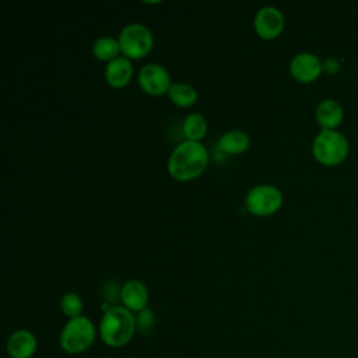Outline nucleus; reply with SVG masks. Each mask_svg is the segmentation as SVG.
I'll use <instances>...</instances> for the list:
<instances>
[{
    "mask_svg": "<svg viewBox=\"0 0 358 358\" xmlns=\"http://www.w3.org/2000/svg\"><path fill=\"white\" fill-rule=\"evenodd\" d=\"M207 164V148L201 143L185 140L172 151L168 159V172L179 182H189L200 176L206 171Z\"/></svg>",
    "mask_w": 358,
    "mask_h": 358,
    "instance_id": "obj_1",
    "label": "nucleus"
},
{
    "mask_svg": "<svg viewBox=\"0 0 358 358\" xmlns=\"http://www.w3.org/2000/svg\"><path fill=\"white\" fill-rule=\"evenodd\" d=\"M136 317L131 310L123 305H110L101 317L99 334L102 341L113 348L126 345L136 330Z\"/></svg>",
    "mask_w": 358,
    "mask_h": 358,
    "instance_id": "obj_2",
    "label": "nucleus"
},
{
    "mask_svg": "<svg viewBox=\"0 0 358 358\" xmlns=\"http://www.w3.org/2000/svg\"><path fill=\"white\" fill-rule=\"evenodd\" d=\"M312 154L322 165H337L348 154V141L340 131L322 129L312 143Z\"/></svg>",
    "mask_w": 358,
    "mask_h": 358,
    "instance_id": "obj_3",
    "label": "nucleus"
},
{
    "mask_svg": "<svg viewBox=\"0 0 358 358\" xmlns=\"http://www.w3.org/2000/svg\"><path fill=\"white\" fill-rule=\"evenodd\" d=\"M96 331L94 323L87 316L69 319L60 331V345L69 354H81L87 351L94 340Z\"/></svg>",
    "mask_w": 358,
    "mask_h": 358,
    "instance_id": "obj_4",
    "label": "nucleus"
},
{
    "mask_svg": "<svg viewBox=\"0 0 358 358\" xmlns=\"http://www.w3.org/2000/svg\"><path fill=\"white\" fill-rule=\"evenodd\" d=\"M120 52L127 59H141L150 53L154 36L148 27L140 22H130L119 34Z\"/></svg>",
    "mask_w": 358,
    "mask_h": 358,
    "instance_id": "obj_5",
    "label": "nucleus"
},
{
    "mask_svg": "<svg viewBox=\"0 0 358 358\" xmlns=\"http://www.w3.org/2000/svg\"><path fill=\"white\" fill-rule=\"evenodd\" d=\"M245 204L253 215H273L282 206V193L273 185H257L248 192Z\"/></svg>",
    "mask_w": 358,
    "mask_h": 358,
    "instance_id": "obj_6",
    "label": "nucleus"
},
{
    "mask_svg": "<svg viewBox=\"0 0 358 358\" xmlns=\"http://www.w3.org/2000/svg\"><path fill=\"white\" fill-rule=\"evenodd\" d=\"M140 88L152 96L164 95L171 88V76L168 70L158 63L145 64L137 76Z\"/></svg>",
    "mask_w": 358,
    "mask_h": 358,
    "instance_id": "obj_7",
    "label": "nucleus"
},
{
    "mask_svg": "<svg viewBox=\"0 0 358 358\" xmlns=\"http://www.w3.org/2000/svg\"><path fill=\"white\" fill-rule=\"evenodd\" d=\"M284 22V15L278 8L273 6H264L255 14L253 28L262 39L270 41L282 32Z\"/></svg>",
    "mask_w": 358,
    "mask_h": 358,
    "instance_id": "obj_8",
    "label": "nucleus"
},
{
    "mask_svg": "<svg viewBox=\"0 0 358 358\" xmlns=\"http://www.w3.org/2000/svg\"><path fill=\"white\" fill-rule=\"evenodd\" d=\"M322 71L323 63L313 53H298L289 62V74L299 83H312L319 78Z\"/></svg>",
    "mask_w": 358,
    "mask_h": 358,
    "instance_id": "obj_9",
    "label": "nucleus"
},
{
    "mask_svg": "<svg viewBox=\"0 0 358 358\" xmlns=\"http://www.w3.org/2000/svg\"><path fill=\"white\" fill-rule=\"evenodd\" d=\"M120 301L131 312H140L147 308L148 291L140 280H129L120 287Z\"/></svg>",
    "mask_w": 358,
    "mask_h": 358,
    "instance_id": "obj_10",
    "label": "nucleus"
},
{
    "mask_svg": "<svg viewBox=\"0 0 358 358\" xmlns=\"http://www.w3.org/2000/svg\"><path fill=\"white\" fill-rule=\"evenodd\" d=\"M36 347V337L25 329L14 331L7 340V352L11 358H31Z\"/></svg>",
    "mask_w": 358,
    "mask_h": 358,
    "instance_id": "obj_11",
    "label": "nucleus"
},
{
    "mask_svg": "<svg viewBox=\"0 0 358 358\" xmlns=\"http://www.w3.org/2000/svg\"><path fill=\"white\" fill-rule=\"evenodd\" d=\"M133 77V66L130 59L119 56L109 62L105 67V80L112 88L126 87Z\"/></svg>",
    "mask_w": 358,
    "mask_h": 358,
    "instance_id": "obj_12",
    "label": "nucleus"
},
{
    "mask_svg": "<svg viewBox=\"0 0 358 358\" xmlns=\"http://www.w3.org/2000/svg\"><path fill=\"white\" fill-rule=\"evenodd\" d=\"M315 117L317 123L322 126V129L334 130L344 117L343 106L334 101V99H324L322 101L315 112Z\"/></svg>",
    "mask_w": 358,
    "mask_h": 358,
    "instance_id": "obj_13",
    "label": "nucleus"
},
{
    "mask_svg": "<svg viewBox=\"0 0 358 358\" xmlns=\"http://www.w3.org/2000/svg\"><path fill=\"white\" fill-rule=\"evenodd\" d=\"M250 138L243 130H229L218 140V148L229 155H238L249 148Z\"/></svg>",
    "mask_w": 358,
    "mask_h": 358,
    "instance_id": "obj_14",
    "label": "nucleus"
},
{
    "mask_svg": "<svg viewBox=\"0 0 358 358\" xmlns=\"http://www.w3.org/2000/svg\"><path fill=\"white\" fill-rule=\"evenodd\" d=\"M182 131L186 140L197 141L206 136L207 133V120L200 113H189L182 122Z\"/></svg>",
    "mask_w": 358,
    "mask_h": 358,
    "instance_id": "obj_15",
    "label": "nucleus"
},
{
    "mask_svg": "<svg viewBox=\"0 0 358 358\" xmlns=\"http://www.w3.org/2000/svg\"><path fill=\"white\" fill-rule=\"evenodd\" d=\"M120 45L119 41L112 36H101L92 43V55L99 62H112L119 57Z\"/></svg>",
    "mask_w": 358,
    "mask_h": 358,
    "instance_id": "obj_16",
    "label": "nucleus"
},
{
    "mask_svg": "<svg viewBox=\"0 0 358 358\" xmlns=\"http://www.w3.org/2000/svg\"><path fill=\"white\" fill-rule=\"evenodd\" d=\"M169 99L179 108L193 106L197 101V91L186 83H175L168 91Z\"/></svg>",
    "mask_w": 358,
    "mask_h": 358,
    "instance_id": "obj_17",
    "label": "nucleus"
},
{
    "mask_svg": "<svg viewBox=\"0 0 358 358\" xmlns=\"http://www.w3.org/2000/svg\"><path fill=\"white\" fill-rule=\"evenodd\" d=\"M83 299L76 292H66L62 298H60V309L63 312L64 316H67L69 319H74L78 316H83Z\"/></svg>",
    "mask_w": 358,
    "mask_h": 358,
    "instance_id": "obj_18",
    "label": "nucleus"
},
{
    "mask_svg": "<svg viewBox=\"0 0 358 358\" xmlns=\"http://www.w3.org/2000/svg\"><path fill=\"white\" fill-rule=\"evenodd\" d=\"M154 323H155V316H154L151 309L145 308V309L138 312V315L136 317V324H137V327L140 330L147 331V330H150L154 326Z\"/></svg>",
    "mask_w": 358,
    "mask_h": 358,
    "instance_id": "obj_19",
    "label": "nucleus"
},
{
    "mask_svg": "<svg viewBox=\"0 0 358 358\" xmlns=\"http://www.w3.org/2000/svg\"><path fill=\"white\" fill-rule=\"evenodd\" d=\"M102 295L106 298V302L108 303H112L115 302L116 299H120V288H117L116 282H112V281H108L103 284L102 287Z\"/></svg>",
    "mask_w": 358,
    "mask_h": 358,
    "instance_id": "obj_20",
    "label": "nucleus"
},
{
    "mask_svg": "<svg viewBox=\"0 0 358 358\" xmlns=\"http://www.w3.org/2000/svg\"><path fill=\"white\" fill-rule=\"evenodd\" d=\"M338 67H340V64L334 59H327L323 62V71H326V73L333 74V73L338 71Z\"/></svg>",
    "mask_w": 358,
    "mask_h": 358,
    "instance_id": "obj_21",
    "label": "nucleus"
}]
</instances>
